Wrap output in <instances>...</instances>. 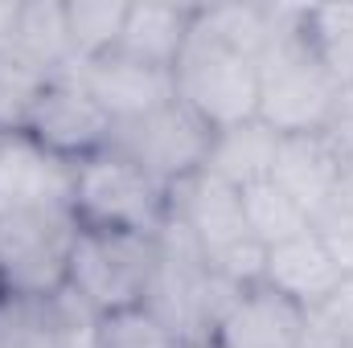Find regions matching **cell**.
<instances>
[{"label": "cell", "instance_id": "1", "mask_svg": "<svg viewBox=\"0 0 353 348\" xmlns=\"http://www.w3.org/2000/svg\"><path fill=\"white\" fill-rule=\"evenodd\" d=\"M243 291L247 287H234L205 262V254L176 221L161 230V259L144 312H152L181 345H210L218 320L230 312V303Z\"/></svg>", "mask_w": 353, "mask_h": 348}, {"label": "cell", "instance_id": "2", "mask_svg": "<svg viewBox=\"0 0 353 348\" xmlns=\"http://www.w3.org/2000/svg\"><path fill=\"white\" fill-rule=\"evenodd\" d=\"M259 66V123L275 135H316L329 119L337 83L316 62L304 37V8L288 17L279 37L263 50Z\"/></svg>", "mask_w": 353, "mask_h": 348}, {"label": "cell", "instance_id": "3", "mask_svg": "<svg viewBox=\"0 0 353 348\" xmlns=\"http://www.w3.org/2000/svg\"><path fill=\"white\" fill-rule=\"evenodd\" d=\"M70 209L83 230L161 238V230L169 226V188L140 164H132L123 152L103 148L79 160Z\"/></svg>", "mask_w": 353, "mask_h": 348}, {"label": "cell", "instance_id": "4", "mask_svg": "<svg viewBox=\"0 0 353 348\" xmlns=\"http://www.w3.org/2000/svg\"><path fill=\"white\" fill-rule=\"evenodd\" d=\"M157 259H161V238L79 230L66 291L87 307L94 320L119 316V312H136L148 299Z\"/></svg>", "mask_w": 353, "mask_h": 348}, {"label": "cell", "instance_id": "5", "mask_svg": "<svg viewBox=\"0 0 353 348\" xmlns=\"http://www.w3.org/2000/svg\"><path fill=\"white\" fill-rule=\"evenodd\" d=\"M173 83L176 98L210 131L251 123L259 115V66L247 54L210 37L201 25H193V37L176 58Z\"/></svg>", "mask_w": 353, "mask_h": 348}, {"label": "cell", "instance_id": "6", "mask_svg": "<svg viewBox=\"0 0 353 348\" xmlns=\"http://www.w3.org/2000/svg\"><path fill=\"white\" fill-rule=\"evenodd\" d=\"M74 209H21L0 213V291L8 295H62L79 242Z\"/></svg>", "mask_w": 353, "mask_h": 348}, {"label": "cell", "instance_id": "7", "mask_svg": "<svg viewBox=\"0 0 353 348\" xmlns=\"http://www.w3.org/2000/svg\"><path fill=\"white\" fill-rule=\"evenodd\" d=\"M210 140H214V131L176 98V102L144 115V119L115 123L107 148L123 152L132 164H140L152 180H161L165 188H173V184H181V180H189L193 173L205 168Z\"/></svg>", "mask_w": 353, "mask_h": 348}, {"label": "cell", "instance_id": "8", "mask_svg": "<svg viewBox=\"0 0 353 348\" xmlns=\"http://www.w3.org/2000/svg\"><path fill=\"white\" fill-rule=\"evenodd\" d=\"M169 221H176L193 238V246L205 254L210 266L255 242L247 230L243 193L205 168L169 188Z\"/></svg>", "mask_w": 353, "mask_h": 348}, {"label": "cell", "instance_id": "9", "mask_svg": "<svg viewBox=\"0 0 353 348\" xmlns=\"http://www.w3.org/2000/svg\"><path fill=\"white\" fill-rule=\"evenodd\" d=\"M111 115L90 98V90L74 74H58L50 78V87L41 90L25 135L37 140L46 152L62 156V160H87L94 152H103L111 144Z\"/></svg>", "mask_w": 353, "mask_h": 348}, {"label": "cell", "instance_id": "10", "mask_svg": "<svg viewBox=\"0 0 353 348\" xmlns=\"http://www.w3.org/2000/svg\"><path fill=\"white\" fill-rule=\"evenodd\" d=\"M83 87L90 90V98L111 115V123H132V119H144L161 107L176 102V83L173 70L165 66H148V62H136L119 50L103 54V58H87L70 70Z\"/></svg>", "mask_w": 353, "mask_h": 348}, {"label": "cell", "instance_id": "11", "mask_svg": "<svg viewBox=\"0 0 353 348\" xmlns=\"http://www.w3.org/2000/svg\"><path fill=\"white\" fill-rule=\"evenodd\" d=\"M74 160L46 152L37 140L0 135V213L21 209H70L74 205Z\"/></svg>", "mask_w": 353, "mask_h": 348}, {"label": "cell", "instance_id": "12", "mask_svg": "<svg viewBox=\"0 0 353 348\" xmlns=\"http://www.w3.org/2000/svg\"><path fill=\"white\" fill-rule=\"evenodd\" d=\"M308 324L312 316L304 307H296L292 299L259 283L230 303V312L218 320L210 336V348H300L308 336Z\"/></svg>", "mask_w": 353, "mask_h": 348}, {"label": "cell", "instance_id": "13", "mask_svg": "<svg viewBox=\"0 0 353 348\" xmlns=\"http://www.w3.org/2000/svg\"><path fill=\"white\" fill-rule=\"evenodd\" d=\"M345 176V160L329 148V140L316 135H279L271 184H279L316 226V217L333 205L337 188Z\"/></svg>", "mask_w": 353, "mask_h": 348}, {"label": "cell", "instance_id": "14", "mask_svg": "<svg viewBox=\"0 0 353 348\" xmlns=\"http://www.w3.org/2000/svg\"><path fill=\"white\" fill-rule=\"evenodd\" d=\"M341 266L325 250V242L316 238V230L271 246L263 262V283L271 291H279L283 299H292L296 307H304L308 316H316L325 307V299L341 287Z\"/></svg>", "mask_w": 353, "mask_h": 348}, {"label": "cell", "instance_id": "15", "mask_svg": "<svg viewBox=\"0 0 353 348\" xmlns=\"http://www.w3.org/2000/svg\"><path fill=\"white\" fill-rule=\"evenodd\" d=\"M94 316L70 291L62 295L0 291V348H62Z\"/></svg>", "mask_w": 353, "mask_h": 348}, {"label": "cell", "instance_id": "16", "mask_svg": "<svg viewBox=\"0 0 353 348\" xmlns=\"http://www.w3.org/2000/svg\"><path fill=\"white\" fill-rule=\"evenodd\" d=\"M0 45L17 50L25 62H33L50 78L70 74L79 66L70 29H66V0H17L12 25Z\"/></svg>", "mask_w": 353, "mask_h": 348}, {"label": "cell", "instance_id": "17", "mask_svg": "<svg viewBox=\"0 0 353 348\" xmlns=\"http://www.w3.org/2000/svg\"><path fill=\"white\" fill-rule=\"evenodd\" d=\"M193 25H197V4H128V21L115 50L136 62L173 70L181 50L193 37Z\"/></svg>", "mask_w": 353, "mask_h": 348}, {"label": "cell", "instance_id": "18", "mask_svg": "<svg viewBox=\"0 0 353 348\" xmlns=\"http://www.w3.org/2000/svg\"><path fill=\"white\" fill-rule=\"evenodd\" d=\"M275 152H279V135H275L267 123H259V119L234 123V127L214 131L210 156H205V173L222 176L226 184H234V188L243 193L247 184L271 180Z\"/></svg>", "mask_w": 353, "mask_h": 348}, {"label": "cell", "instance_id": "19", "mask_svg": "<svg viewBox=\"0 0 353 348\" xmlns=\"http://www.w3.org/2000/svg\"><path fill=\"white\" fill-rule=\"evenodd\" d=\"M243 213H247V230L251 238L271 250V246H283L300 234L312 230V217L271 180H259V184H247L243 188Z\"/></svg>", "mask_w": 353, "mask_h": 348}, {"label": "cell", "instance_id": "20", "mask_svg": "<svg viewBox=\"0 0 353 348\" xmlns=\"http://www.w3.org/2000/svg\"><path fill=\"white\" fill-rule=\"evenodd\" d=\"M304 37L316 62L337 87L353 83V4H312L304 8Z\"/></svg>", "mask_w": 353, "mask_h": 348}, {"label": "cell", "instance_id": "21", "mask_svg": "<svg viewBox=\"0 0 353 348\" xmlns=\"http://www.w3.org/2000/svg\"><path fill=\"white\" fill-rule=\"evenodd\" d=\"M128 21V0H66V29H70V45L74 58H103L119 45Z\"/></svg>", "mask_w": 353, "mask_h": 348}, {"label": "cell", "instance_id": "22", "mask_svg": "<svg viewBox=\"0 0 353 348\" xmlns=\"http://www.w3.org/2000/svg\"><path fill=\"white\" fill-rule=\"evenodd\" d=\"M50 87V74L25 62L17 50L0 45V135H21L29 127V115Z\"/></svg>", "mask_w": 353, "mask_h": 348}, {"label": "cell", "instance_id": "23", "mask_svg": "<svg viewBox=\"0 0 353 348\" xmlns=\"http://www.w3.org/2000/svg\"><path fill=\"white\" fill-rule=\"evenodd\" d=\"M94 348H181L173 332L144 307L94 320Z\"/></svg>", "mask_w": 353, "mask_h": 348}, {"label": "cell", "instance_id": "24", "mask_svg": "<svg viewBox=\"0 0 353 348\" xmlns=\"http://www.w3.org/2000/svg\"><path fill=\"white\" fill-rule=\"evenodd\" d=\"M312 328L329 336L337 348H353V279H341V287L312 316Z\"/></svg>", "mask_w": 353, "mask_h": 348}, {"label": "cell", "instance_id": "25", "mask_svg": "<svg viewBox=\"0 0 353 348\" xmlns=\"http://www.w3.org/2000/svg\"><path fill=\"white\" fill-rule=\"evenodd\" d=\"M312 230H316V238L325 242V250L333 254V262L341 266V274L353 279V201L329 209Z\"/></svg>", "mask_w": 353, "mask_h": 348}, {"label": "cell", "instance_id": "26", "mask_svg": "<svg viewBox=\"0 0 353 348\" xmlns=\"http://www.w3.org/2000/svg\"><path fill=\"white\" fill-rule=\"evenodd\" d=\"M321 135L329 140V148H333L341 160H353V83L350 87H337Z\"/></svg>", "mask_w": 353, "mask_h": 348}, {"label": "cell", "instance_id": "27", "mask_svg": "<svg viewBox=\"0 0 353 348\" xmlns=\"http://www.w3.org/2000/svg\"><path fill=\"white\" fill-rule=\"evenodd\" d=\"M62 348H94V320H90V324H83V328H79V332H74V336H70Z\"/></svg>", "mask_w": 353, "mask_h": 348}, {"label": "cell", "instance_id": "28", "mask_svg": "<svg viewBox=\"0 0 353 348\" xmlns=\"http://www.w3.org/2000/svg\"><path fill=\"white\" fill-rule=\"evenodd\" d=\"M181 348H210V345H181Z\"/></svg>", "mask_w": 353, "mask_h": 348}]
</instances>
